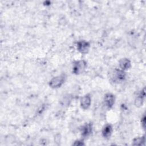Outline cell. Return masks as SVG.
<instances>
[{
	"mask_svg": "<svg viewBox=\"0 0 146 146\" xmlns=\"http://www.w3.org/2000/svg\"><path fill=\"white\" fill-rule=\"evenodd\" d=\"M145 136H140V137H137L135 138L133 140L132 142V145H143L145 144Z\"/></svg>",
	"mask_w": 146,
	"mask_h": 146,
	"instance_id": "8fae6325",
	"label": "cell"
},
{
	"mask_svg": "<svg viewBox=\"0 0 146 146\" xmlns=\"http://www.w3.org/2000/svg\"><path fill=\"white\" fill-rule=\"evenodd\" d=\"M145 89L143 88L137 97L136 98L135 100V104L136 107H139L141 106L143 104L144 100L145 98Z\"/></svg>",
	"mask_w": 146,
	"mask_h": 146,
	"instance_id": "30bf717a",
	"label": "cell"
},
{
	"mask_svg": "<svg viewBox=\"0 0 146 146\" xmlns=\"http://www.w3.org/2000/svg\"><path fill=\"white\" fill-rule=\"evenodd\" d=\"M67 76L65 74H61L60 75L52 78L49 82V86L52 88H58L60 87L66 81Z\"/></svg>",
	"mask_w": 146,
	"mask_h": 146,
	"instance_id": "6da1fadb",
	"label": "cell"
},
{
	"mask_svg": "<svg viewBox=\"0 0 146 146\" xmlns=\"http://www.w3.org/2000/svg\"><path fill=\"white\" fill-rule=\"evenodd\" d=\"M87 67V63L83 60H78L74 63L72 67V72L75 75L82 74Z\"/></svg>",
	"mask_w": 146,
	"mask_h": 146,
	"instance_id": "7a4b0ae2",
	"label": "cell"
},
{
	"mask_svg": "<svg viewBox=\"0 0 146 146\" xmlns=\"http://www.w3.org/2000/svg\"><path fill=\"white\" fill-rule=\"evenodd\" d=\"M119 66L120 69L125 71L129 70L131 67V60L127 58H121L119 61Z\"/></svg>",
	"mask_w": 146,
	"mask_h": 146,
	"instance_id": "52a82bcc",
	"label": "cell"
},
{
	"mask_svg": "<svg viewBox=\"0 0 146 146\" xmlns=\"http://www.w3.org/2000/svg\"><path fill=\"white\" fill-rule=\"evenodd\" d=\"M91 98L90 95L87 94L82 96L80 100V105L83 110H87L91 106Z\"/></svg>",
	"mask_w": 146,
	"mask_h": 146,
	"instance_id": "8992f818",
	"label": "cell"
},
{
	"mask_svg": "<svg viewBox=\"0 0 146 146\" xmlns=\"http://www.w3.org/2000/svg\"><path fill=\"white\" fill-rule=\"evenodd\" d=\"M72 145H78V146H80V145H84V143L83 142V140H78L74 141V143L72 144Z\"/></svg>",
	"mask_w": 146,
	"mask_h": 146,
	"instance_id": "7c38bea8",
	"label": "cell"
},
{
	"mask_svg": "<svg viewBox=\"0 0 146 146\" xmlns=\"http://www.w3.org/2000/svg\"><path fill=\"white\" fill-rule=\"evenodd\" d=\"M126 78L125 71L121 69H115L112 73V79L115 82H122L125 80Z\"/></svg>",
	"mask_w": 146,
	"mask_h": 146,
	"instance_id": "3957f363",
	"label": "cell"
},
{
	"mask_svg": "<svg viewBox=\"0 0 146 146\" xmlns=\"http://www.w3.org/2000/svg\"><path fill=\"white\" fill-rule=\"evenodd\" d=\"M92 131V125L91 123L85 124L81 128V135L83 137L88 136Z\"/></svg>",
	"mask_w": 146,
	"mask_h": 146,
	"instance_id": "ba28073f",
	"label": "cell"
},
{
	"mask_svg": "<svg viewBox=\"0 0 146 146\" xmlns=\"http://www.w3.org/2000/svg\"><path fill=\"white\" fill-rule=\"evenodd\" d=\"M141 127H143V128L145 129V115H144L143 116L141 117Z\"/></svg>",
	"mask_w": 146,
	"mask_h": 146,
	"instance_id": "4fadbf2b",
	"label": "cell"
},
{
	"mask_svg": "<svg viewBox=\"0 0 146 146\" xmlns=\"http://www.w3.org/2000/svg\"><path fill=\"white\" fill-rule=\"evenodd\" d=\"M112 132V126L110 124H106L102 131V133L104 138L108 139L110 137Z\"/></svg>",
	"mask_w": 146,
	"mask_h": 146,
	"instance_id": "9c48e42d",
	"label": "cell"
},
{
	"mask_svg": "<svg viewBox=\"0 0 146 146\" xmlns=\"http://www.w3.org/2000/svg\"><path fill=\"white\" fill-rule=\"evenodd\" d=\"M104 102L106 106L110 109L112 108L115 102V96L111 93H107L104 95Z\"/></svg>",
	"mask_w": 146,
	"mask_h": 146,
	"instance_id": "5b68a950",
	"label": "cell"
},
{
	"mask_svg": "<svg viewBox=\"0 0 146 146\" xmlns=\"http://www.w3.org/2000/svg\"><path fill=\"white\" fill-rule=\"evenodd\" d=\"M77 49L82 54L88 53L90 48V44L88 42L84 40H79L76 43Z\"/></svg>",
	"mask_w": 146,
	"mask_h": 146,
	"instance_id": "277c9868",
	"label": "cell"
}]
</instances>
